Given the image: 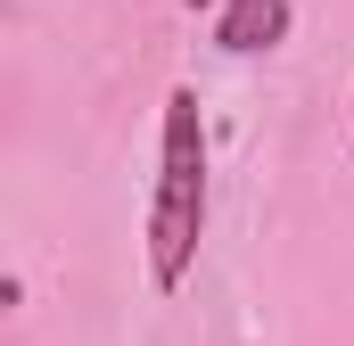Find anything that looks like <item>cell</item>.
Here are the masks:
<instances>
[{
    "instance_id": "7a4b0ae2",
    "label": "cell",
    "mask_w": 354,
    "mask_h": 346,
    "mask_svg": "<svg viewBox=\"0 0 354 346\" xmlns=\"http://www.w3.org/2000/svg\"><path fill=\"white\" fill-rule=\"evenodd\" d=\"M214 42H223L231 58L280 50V42H288V0H223V8H214Z\"/></svg>"
},
{
    "instance_id": "3957f363",
    "label": "cell",
    "mask_w": 354,
    "mask_h": 346,
    "mask_svg": "<svg viewBox=\"0 0 354 346\" xmlns=\"http://www.w3.org/2000/svg\"><path fill=\"white\" fill-rule=\"evenodd\" d=\"M189 8H223V0H189Z\"/></svg>"
},
{
    "instance_id": "6da1fadb",
    "label": "cell",
    "mask_w": 354,
    "mask_h": 346,
    "mask_svg": "<svg viewBox=\"0 0 354 346\" xmlns=\"http://www.w3.org/2000/svg\"><path fill=\"white\" fill-rule=\"evenodd\" d=\"M206 239V116L198 91L165 99V140H157V198H149V280L181 289Z\"/></svg>"
}]
</instances>
